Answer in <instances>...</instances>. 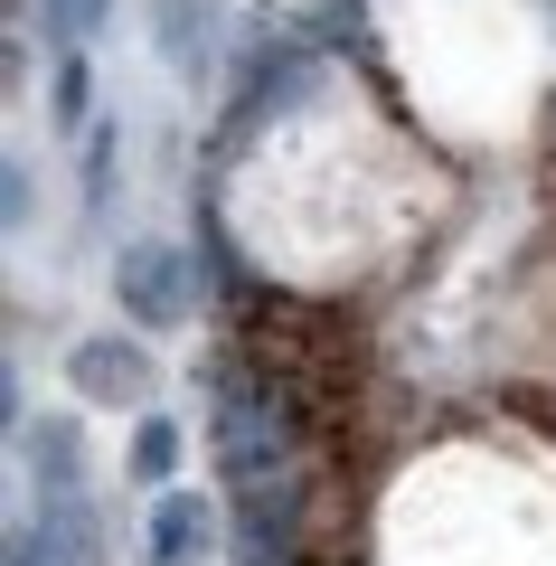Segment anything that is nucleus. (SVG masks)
<instances>
[{
  "label": "nucleus",
  "mask_w": 556,
  "mask_h": 566,
  "mask_svg": "<svg viewBox=\"0 0 556 566\" xmlns=\"http://www.w3.org/2000/svg\"><path fill=\"white\" fill-rule=\"evenodd\" d=\"M293 434H302V397L274 368H264V378L218 368V463H227V482H264Z\"/></svg>",
  "instance_id": "f257e3e1"
},
{
  "label": "nucleus",
  "mask_w": 556,
  "mask_h": 566,
  "mask_svg": "<svg viewBox=\"0 0 556 566\" xmlns=\"http://www.w3.org/2000/svg\"><path fill=\"white\" fill-rule=\"evenodd\" d=\"M114 293H123V312H133V322L170 331V322H189V303H199V274H189V255H179V245L141 237V245H123V255H114Z\"/></svg>",
  "instance_id": "f03ea898"
},
{
  "label": "nucleus",
  "mask_w": 556,
  "mask_h": 566,
  "mask_svg": "<svg viewBox=\"0 0 556 566\" xmlns=\"http://www.w3.org/2000/svg\"><path fill=\"white\" fill-rule=\"evenodd\" d=\"M293 528H302V491L293 482H245V528H237L245 566H293Z\"/></svg>",
  "instance_id": "7ed1b4c3"
},
{
  "label": "nucleus",
  "mask_w": 556,
  "mask_h": 566,
  "mask_svg": "<svg viewBox=\"0 0 556 566\" xmlns=\"http://www.w3.org/2000/svg\"><path fill=\"white\" fill-rule=\"evenodd\" d=\"M66 378H76L95 406H123V397H141V387H151V359H141V349H123V340H85L76 359H66Z\"/></svg>",
  "instance_id": "20e7f679"
},
{
  "label": "nucleus",
  "mask_w": 556,
  "mask_h": 566,
  "mask_svg": "<svg viewBox=\"0 0 556 566\" xmlns=\"http://www.w3.org/2000/svg\"><path fill=\"white\" fill-rule=\"evenodd\" d=\"M208 547V510H199V491H170V501L151 510V557L160 566H189Z\"/></svg>",
  "instance_id": "39448f33"
},
{
  "label": "nucleus",
  "mask_w": 556,
  "mask_h": 566,
  "mask_svg": "<svg viewBox=\"0 0 556 566\" xmlns=\"http://www.w3.org/2000/svg\"><path fill=\"white\" fill-rule=\"evenodd\" d=\"M29 463H39V482H48V491H76V472H85L76 424H66V416H48L39 434H29Z\"/></svg>",
  "instance_id": "423d86ee"
},
{
  "label": "nucleus",
  "mask_w": 556,
  "mask_h": 566,
  "mask_svg": "<svg viewBox=\"0 0 556 566\" xmlns=\"http://www.w3.org/2000/svg\"><path fill=\"white\" fill-rule=\"evenodd\" d=\"M39 20H48V39H57V48H85L104 29V0H39Z\"/></svg>",
  "instance_id": "0eeeda50"
},
{
  "label": "nucleus",
  "mask_w": 556,
  "mask_h": 566,
  "mask_svg": "<svg viewBox=\"0 0 556 566\" xmlns=\"http://www.w3.org/2000/svg\"><path fill=\"white\" fill-rule=\"evenodd\" d=\"M170 463H179V424H141V444H133V472H141V482H160Z\"/></svg>",
  "instance_id": "6e6552de"
},
{
  "label": "nucleus",
  "mask_w": 556,
  "mask_h": 566,
  "mask_svg": "<svg viewBox=\"0 0 556 566\" xmlns=\"http://www.w3.org/2000/svg\"><path fill=\"white\" fill-rule=\"evenodd\" d=\"M57 114H66V123L85 114V66H66V76H57Z\"/></svg>",
  "instance_id": "1a4fd4ad"
}]
</instances>
